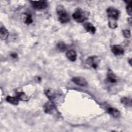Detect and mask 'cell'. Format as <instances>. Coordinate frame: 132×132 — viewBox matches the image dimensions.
<instances>
[{"instance_id": "cell-24", "label": "cell", "mask_w": 132, "mask_h": 132, "mask_svg": "<svg viewBox=\"0 0 132 132\" xmlns=\"http://www.w3.org/2000/svg\"><path fill=\"white\" fill-rule=\"evenodd\" d=\"M129 63L131 64V59H130V60H129Z\"/></svg>"}, {"instance_id": "cell-6", "label": "cell", "mask_w": 132, "mask_h": 132, "mask_svg": "<svg viewBox=\"0 0 132 132\" xmlns=\"http://www.w3.org/2000/svg\"><path fill=\"white\" fill-rule=\"evenodd\" d=\"M111 50L113 54L116 56L123 55L124 53L123 48L120 45H113L111 47Z\"/></svg>"}, {"instance_id": "cell-16", "label": "cell", "mask_w": 132, "mask_h": 132, "mask_svg": "<svg viewBox=\"0 0 132 132\" xmlns=\"http://www.w3.org/2000/svg\"><path fill=\"white\" fill-rule=\"evenodd\" d=\"M57 47L59 49V51L61 52H64L65 51L67 48V45L63 42H59L57 44Z\"/></svg>"}, {"instance_id": "cell-3", "label": "cell", "mask_w": 132, "mask_h": 132, "mask_svg": "<svg viewBox=\"0 0 132 132\" xmlns=\"http://www.w3.org/2000/svg\"><path fill=\"white\" fill-rule=\"evenodd\" d=\"M107 13L109 20L115 21L119 19L120 15V11L116 8L112 7H110L107 9Z\"/></svg>"}, {"instance_id": "cell-5", "label": "cell", "mask_w": 132, "mask_h": 132, "mask_svg": "<svg viewBox=\"0 0 132 132\" xmlns=\"http://www.w3.org/2000/svg\"><path fill=\"white\" fill-rule=\"evenodd\" d=\"M30 3L32 8L37 10H43L46 8L48 6V3L45 1H30Z\"/></svg>"}, {"instance_id": "cell-2", "label": "cell", "mask_w": 132, "mask_h": 132, "mask_svg": "<svg viewBox=\"0 0 132 132\" xmlns=\"http://www.w3.org/2000/svg\"><path fill=\"white\" fill-rule=\"evenodd\" d=\"M89 13L81 9L80 8H77L72 14L73 18L78 23H82L87 19Z\"/></svg>"}, {"instance_id": "cell-14", "label": "cell", "mask_w": 132, "mask_h": 132, "mask_svg": "<svg viewBox=\"0 0 132 132\" xmlns=\"http://www.w3.org/2000/svg\"><path fill=\"white\" fill-rule=\"evenodd\" d=\"M6 100L7 102L13 105H18L19 101V100L16 96H7Z\"/></svg>"}, {"instance_id": "cell-12", "label": "cell", "mask_w": 132, "mask_h": 132, "mask_svg": "<svg viewBox=\"0 0 132 132\" xmlns=\"http://www.w3.org/2000/svg\"><path fill=\"white\" fill-rule=\"evenodd\" d=\"M66 56L69 60L71 61H75L77 58V54L75 51L69 50L66 53Z\"/></svg>"}, {"instance_id": "cell-22", "label": "cell", "mask_w": 132, "mask_h": 132, "mask_svg": "<svg viewBox=\"0 0 132 132\" xmlns=\"http://www.w3.org/2000/svg\"><path fill=\"white\" fill-rule=\"evenodd\" d=\"M123 34L125 38H130L131 36L130 31L129 30H128V29H125L123 30Z\"/></svg>"}, {"instance_id": "cell-23", "label": "cell", "mask_w": 132, "mask_h": 132, "mask_svg": "<svg viewBox=\"0 0 132 132\" xmlns=\"http://www.w3.org/2000/svg\"><path fill=\"white\" fill-rule=\"evenodd\" d=\"M10 56L11 57L13 58H16L18 57V55L15 53H12L10 54Z\"/></svg>"}, {"instance_id": "cell-19", "label": "cell", "mask_w": 132, "mask_h": 132, "mask_svg": "<svg viewBox=\"0 0 132 132\" xmlns=\"http://www.w3.org/2000/svg\"><path fill=\"white\" fill-rule=\"evenodd\" d=\"M108 25H109L110 28H111L112 29H115L117 27L118 24L117 23L116 21L112 20H109Z\"/></svg>"}, {"instance_id": "cell-11", "label": "cell", "mask_w": 132, "mask_h": 132, "mask_svg": "<svg viewBox=\"0 0 132 132\" xmlns=\"http://www.w3.org/2000/svg\"><path fill=\"white\" fill-rule=\"evenodd\" d=\"M84 27L85 28V30L87 32H89L90 34H94L95 32L96 28L91 23H89V22L85 23L84 24Z\"/></svg>"}, {"instance_id": "cell-17", "label": "cell", "mask_w": 132, "mask_h": 132, "mask_svg": "<svg viewBox=\"0 0 132 132\" xmlns=\"http://www.w3.org/2000/svg\"><path fill=\"white\" fill-rule=\"evenodd\" d=\"M45 94L50 100H52L55 98V93L54 91H51L50 89L45 91Z\"/></svg>"}, {"instance_id": "cell-9", "label": "cell", "mask_w": 132, "mask_h": 132, "mask_svg": "<svg viewBox=\"0 0 132 132\" xmlns=\"http://www.w3.org/2000/svg\"><path fill=\"white\" fill-rule=\"evenodd\" d=\"M107 79L108 82L111 84H114L118 81L117 76L113 73L111 70H108L107 74Z\"/></svg>"}, {"instance_id": "cell-20", "label": "cell", "mask_w": 132, "mask_h": 132, "mask_svg": "<svg viewBox=\"0 0 132 132\" xmlns=\"http://www.w3.org/2000/svg\"><path fill=\"white\" fill-rule=\"evenodd\" d=\"M131 2L129 1L127 2V4L126 7V12L127 13V14L129 15H131Z\"/></svg>"}, {"instance_id": "cell-1", "label": "cell", "mask_w": 132, "mask_h": 132, "mask_svg": "<svg viewBox=\"0 0 132 132\" xmlns=\"http://www.w3.org/2000/svg\"><path fill=\"white\" fill-rule=\"evenodd\" d=\"M56 11L58 15L59 21L61 23H67L70 21V16L62 5H58L57 7Z\"/></svg>"}, {"instance_id": "cell-8", "label": "cell", "mask_w": 132, "mask_h": 132, "mask_svg": "<svg viewBox=\"0 0 132 132\" xmlns=\"http://www.w3.org/2000/svg\"><path fill=\"white\" fill-rule=\"evenodd\" d=\"M72 81L75 84L80 86H86L87 85V81L82 77H74L72 79Z\"/></svg>"}, {"instance_id": "cell-15", "label": "cell", "mask_w": 132, "mask_h": 132, "mask_svg": "<svg viewBox=\"0 0 132 132\" xmlns=\"http://www.w3.org/2000/svg\"><path fill=\"white\" fill-rule=\"evenodd\" d=\"M16 96L19 100L26 101L28 100V97L23 92H17L16 93Z\"/></svg>"}, {"instance_id": "cell-21", "label": "cell", "mask_w": 132, "mask_h": 132, "mask_svg": "<svg viewBox=\"0 0 132 132\" xmlns=\"http://www.w3.org/2000/svg\"><path fill=\"white\" fill-rule=\"evenodd\" d=\"M33 22L32 19V16L30 14H26V19H25V23L26 24H30L31 23H32Z\"/></svg>"}, {"instance_id": "cell-4", "label": "cell", "mask_w": 132, "mask_h": 132, "mask_svg": "<svg viewBox=\"0 0 132 132\" xmlns=\"http://www.w3.org/2000/svg\"><path fill=\"white\" fill-rule=\"evenodd\" d=\"M100 59L98 56H92L88 57L86 60V63L89 65L91 67L94 69H96L100 63Z\"/></svg>"}, {"instance_id": "cell-18", "label": "cell", "mask_w": 132, "mask_h": 132, "mask_svg": "<svg viewBox=\"0 0 132 132\" xmlns=\"http://www.w3.org/2000/svg\"><path fill=\"white\" fill-rule=\"evenodd\" d=\"M121 102L126 105V106H131V100L127 98V97H122L121 99Z\"/></svg>"}, {"instance_id": "cell-10", "label": "cell", "mask_w": 132, "mask_h": 132, "mask_svg": "<svg viewBox=\"0 0 132 132\" xmlns=\"http://www.w3.org/2000/svg\"><path fill=\"white\" fill-rule=\"evenodd\" d=\"M107 112L114 118H118L120 116V111L117 109L111 107L107 108Z\"/></svg>"}, {"instance_id": "cell-13", "label": "cell", "mask_w": 132, "mask_h": 132, "mask_svg": "<svg viewBox=\"0 0 132 132\" xmlns=\"http://www.w3.org/2000/svg\"><path fill=\"white\" fill-rule=\"evenodd\" d=\"M0 36L1 39L3 40H6L9 36V32L8 30L5 28V27L2 25L0 28Z\"/></svg>"}, {"instance_id": "cell-7", "label": "cell", "mask_w": 132, "mask_h": 132, "mask_svg": "<svg viewBox=\"0 0 132 132\" xmlns=\"http://www.w3.org/2000/svg\"><path fill=\"white\" fill-rule=\"evenodd\" d=\"M44 110L45 112L48 113V114H52L53 113L54 110H55V106L54 104L51 102L49 101L45 104L44 105Z\"/></svg>"}]
</instances>
